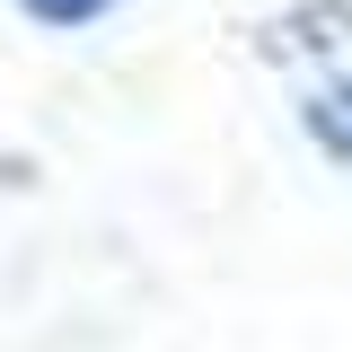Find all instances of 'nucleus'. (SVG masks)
<instances>
[{
	"label": "nucleus",
	"mask_w": 352,
	"mask_h": 352,
	"mask_svg": "<svg viewBox=\"0 0 352 352\" xmlns=\"http://www.w3.org/2000/svg\"><path fill=\"white\" fill-rule=\"evenodd\" d=\"M300 132L326 168H352V71H326L300 88Z\"/></svg>",
	"instance_id": "nucleus-1"
},
{
	"label": "nucleus",
	"mask_w": 352,
	"mask_h": 352,
	"mask_svg": "<svg viewBox=\"0 0 352 352\" xmlns=\"http://www.w3.org/2000/svg\"><path fill=\"white\" fill-rule=\"evenodd\" d=\"M18 9H27L36 27H53V36H62V27H97V18H115L124 0H18Z\"/></svg>",
	"instance_id": "nucleus-3"
},
{
	"label": "nucleus",
	"mask_w": 352,
	"mask_h": 352,
	"mask_svg": "<svg viewBox=\"0 0 352 352\" xmlns=\"http://www.w3.org/2000/svg\"><path fill=\"white\" fill-rule=\"evenodd\" d=\"M291 44H300L308 62L344 53V44H352V0H308V9H291V18L273 27V53H291Z\"/></svg>",
	"instance_id": "nucleus-2"
}]
</instances>
